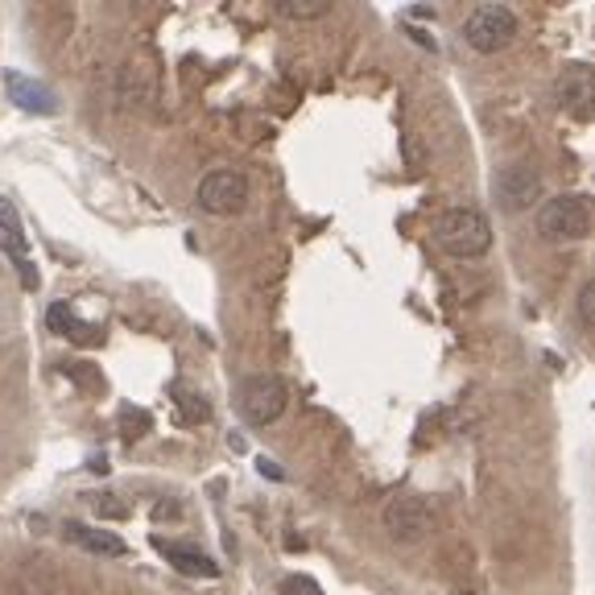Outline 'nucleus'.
<instances>
[{
  "mask_svg": "<svg viewBox=\"0 0 595 595\" xmlns=\"http://www.w3.org/2000/svg\"><path fill=\"white\" fill-rule=\"evenodd\" d=\"M434 240H439L442 253L472 261V256H484L493 249V223L484 220V211H476V207H451L434 223Z\"/></svg>",
  "mask_w": 595,
  "mask_h": 595,
  "instance_id": "nucleus-1",
  "label": "nucleus"
},
{
  "mask_svg": "<svg viewBox=\"0 0 595 595\" xmlns=\"http://www.w3.org/2000/svg\"><path fill=\"white\" fill-rule=\"evenodd\" d=\"M286 401H289L286 381H282V376H273V373L244 376V381H240V389H236L240 414H244V422H253V426H273L282 414H286Z\"/></svg>",
  "mask_w": 595,
  "mask_h": 595,
  "instance_id": "nucleus-2",
  "label": "nucleus"
},
{
  "mask_svg": "<svg viewBox=\"0 0 595 595\" xmlns=\"http://www.w3.org/2000/svg\"><path fill=\"white\" fill-rule=\"evenodd\" d=\"M513 37H517V13L509 4H476L463 21V42L476 54L505 51Z\"/></svg>",
  "mask_w": 595,
  "mask_h": 595,
  "instance_id": "nucleus-3",
  "label": "nucleus"
},
{
  "mask_svg": "<svg viewBox=\"0 0 595 595\" xmlns=\"http://www.w3.org/2000/svg\"><path fill=\"white\" fill-rule=\"evenodd\" d=\"M538 236L554 240H583L592 232V211H587V199H579V195H559V199H546L538 207Z\"/></svg>",
  "mask_w": 595,
  "mask_h": 595,
  "instance_id": "nucleus-4",
  "label": "nucleus"
},
{
  "mask_svg": "<svg viewBox=\"0 0 595 595\" xmlns=\"http://www.w3.org/2000/svg\"><path fill=\"white\" fill-rule=\"evenodd\" d=\"M195 203L211 216H236L249 203V178L236 170H211L195 187Z\"/></svg>",
  "mask_w": 595,
  "mask_h": 595,
  "instance_id": "nucleus-5",
  "label": "nucleus"
},
{
  "mask_svg": "<svg viewBox=\"0 0 595 595\" xmlns=\"http://www.w3.org/2000/svg\"><path fill=\"white\" fill-rule=\"evenodd\" d=\"M385 529H389L393 542L414 546L434 529V517H430L426 500H418V496H397V500L385 505Z\"/></svg>",
  "mask_w": 595,
  "mask_h": 595,
  "instance_id": "nucleus-6",
  "label": "nucleus"
},
{
  "mask_svg": "<svg viewBox=\"0 0 595 595\" xmlns=\"http://www.w3.org/2000/svg\"><path fill=\"white\" fill-rule=\"evenodd\" d=\"M493 195L505 211H526L529 203L542 199V174L533 170V166H521V162H517V166H505V170L493 178Z\"/></svg>",
  "mask_w": 595,
  "mask_h": 595,
  "instance_id": "nucleus-7",
  "label": "nucleus"
},
{
  "mask_svg": "<svg viewBox=\"0 0 595 595\" xmlns=\"http://www.w3.org/2000/svg\"><path fill=\"white\" fill-rule=\"evenodd\" d=\"M157 67L150 58H129L117 75V100L124 108H154L157 103Z\"/></svg>",
  "mask_w": 595,
  "mask_h": 595,
  "instance_id": "nucleus-8",
  "label": "nucleus"
},
{
  "mask_svg": "<svg viewBox=\"0 0 595 595\" xmlns=\"http://www.w3.org/2000/svg\"><path fill=\"white\" fill-rule=\"evenodd\" d=\"M0 249H4V253H9V261L18 265L21 286L34 289L37 273H34V261H30V240H25V228H21L18 207L9 203V199H0Z\"/></svg>",
  "mask_w": 595,
  "mask_h": 595,
  "instance_id": "nucleus-9",
  "label": "nucleus"
},
{
  "mask_svg": "<svg viewBox=\"0 0 595 595\" xmlns=\"http://www.w3.org/2000/svg\"><path fill=\"white\" fill-rule=\"evenodd\" d=\"M554 100L562 103V108H571V112H579V117H587L595 108V70L592 67H566L554 79Z\"/></svg>",
  "mask_w": 595,
  "mask_h": 595,
  "instance_id": "nucleus-10",
  "label": "nucleus"
},
{
  "mask_svg": "<svg viewBox=\"0 0 595 595\" xmlns=\"http://www.w3.org/2000/svg\"><path fill=\"white\" fill-rule=\"evenodd\" d=\"M157 550L166 554V562H170L178 575H190V579H216V575H220L216 559H211V554H203V550H195V546L157 542Z\"/></svg>",
  "mask_w": 595,
  "mask_h": 595,
  "instance_id": "nucleus-11",
  "label": "nucleus"
},
{
  "mask_svg": "<svg viewBox=\"0 0 595 595\" xmlns=\"http://www.w3.org/2000/svg\"><path fill=\"white\" fill-rule=\"evenodd\" d=\"M4 91H9V96H13V103H21L25 112H46V117H54V112H58L54 91H46V87L34 84V79H25L21 70H9V75H4Z\"/></svg>",
  "mask_w": 595,
  "mask_h": 595,
  "instance_id": "nucleus-12",
  "label": "nucleus"
},
{
  "mask_svg": "<svg viewBox=\"0 0 595 595\" xmlns=\"http://www.w3.org/2000/svg\"><path fill=\"white\" fill-rule=\"evenodd\" d=\"M70 542H79L84 550L91 554H108V559H120L124 554V542H120L117 533H108V529H91V526H70Z\"/></svg>",
  "mask_w": 595,
  "mask_h": 595,
  "instance_id": "nucleus-13",
  "label": "nucleus"
},
{
  "mask_svg": "<svg viewBox=\"0 0 595 595\" xmlns=\"http://www.w3.org/2000/svg\"><path fill=\"white\" fill-rule=\"evenodd\" d=\"M273 9L289 21H315V18H327V13H331L327 0H277Z\"/></svg>",
  "mask_w": 595,
  "mask_h": 595,
  "instance_id": "nucleus-14",
  "label": "nucleus"
},
{
  "mask_svg": "<svg viewBox=\"0 0 595 595\" xmlns=\"http://www.w3.org/2000/svg\"><path fill=\"white\" fill-rule=\"evenodd\" d=\"M174 406H178V418L183 422H203L207 414H211V406L203 401V393H195V389H174Z\"/></svg>",
  "mask_w": 595,
  "mask_h": 595,
  "instance_id": "nucleus-15",
  "label": "nucleus"
},
{
  "mask_svg": "<svg viewBox=\"0 0 595 595\" xmlns=\"http://www.w3.org/2000/svg\"><path fill=\"white\" fill-rule=\"evenodd\" d=\"M46 327H51L54 335H75V310L67 302H51L46 310Z\"/></svg>",
  "mask_w": 595,
  "mask_h": 595,
  "instance_id": "nucleus-16",
  "label": "nucleus"
},
{
  "mask_svg": "<svg viewBox=\"0 0 595 595\" xmlns=\"http://www.w3.org/2000/svg\"><path fill=\"white\" fill-rule=\"evenodd\" d=\"M575 310H579V319H583V327H592V331H595V277L583 289H579Z\"/></svg>",
  "mask_w": 595,
  "mask_h": 595,
  "instance_id": "nucleus-17",
  "label": "nucleus"
},
{
  "mask_svg": "<svg viewBox=\"0 0 595 595\" xmlns=\"http://www.w3.org/2000/svg\"><path fill=\"white\" fill-rule=\"evenodd\" d=\"M282 595H323V587L310 575H289L282 579Z\"/></svg>",
  "mask_w": 595,
  "mask_h": 595,
  "instance_id": "nucleus-18",
  "label": "nucleus"
},
{
  "mask_svg": "<svg viewBox=\"0 0 595 595\" xmlns=\"http://www.w3.org/2000/svg\"><path fill=\"white\" fill-rule=\"evenodd\" d=\"M256 467H261V476H269V480H282V467L273 460H256Z\"/></svg>",
  "mask_w": 595,
  "mask_h": 595,
  "instance_id": "nucleus-19",
  "label": "nucleus"
}]
</instances>
